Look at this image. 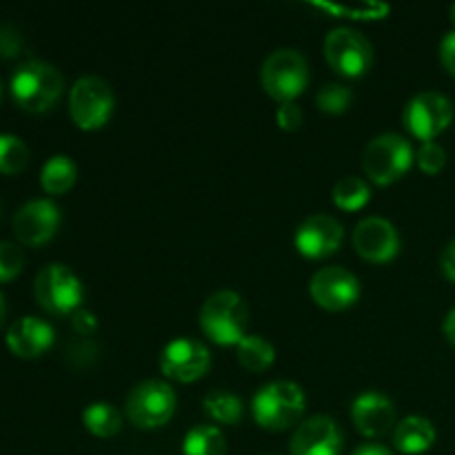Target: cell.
<instances>
[{
	"label": "cell",
	"instance_id": "obj_20",
	"mask_svg": "<svg viewBox=\"0 0 455 455\" xmlns=\"http://www.w3.org/2000/svg\"><path fill=\"white\" fill-rule=\"evenodd\" d=\"M76 178H78V169H76L74 160L69 156H52L47 163L43 164V172H40V185L47 194L60 196L65 191H69L74 187Z\"/></svg>",
	"mask_w": 455,
	"mask_h": 455
},
{
	"label": "cell",
	"instance_id": "obj_30",
	"mask_svg": "<svg viewBox=\"0 0 455 455\" xmlns=\"http://www.w3.org/2000/svg\"><path fill=\"white\" fill-rule=\"evenodd\" d=\"M96 358H98V347L93 345L89 338H83L80 342H74V345L67 349V360H69L76 369L92 367Z\"/></svg>",
	"mask_w": 455,
	"mask_h": 455
},
{
	"label": "cell",
	"instance_id": "obj_31",
	"mask_svg": "<svg viewBox=\"0 0 455 455\" xmlns=\"http://www.w3.org/2000/svg\"><path fill=\"white\" fill-rule=\"evenodd\" d=\"M22 49V34L18 27L3 22L0 25V58H16Z\"/></svg>",
	"mask_w": 455,
	"mask_h": 455
},
{
	"label": "cell",
	"instance_id": "obj_4",
	"mask_svg": "<svg viewBox=\"0 0 455 455\" xmlns=\"http://www.w3.org/2000/svg\"><path fill=\"white\" fill-rule=\"evenodd\" d=\"M262 89L274 100L293 102L309 84V65L307 58L296 49H275L267 56L260 69Z\"/></svg>",
	"mask_w": 455,
	"mask_h": 455
},
{
	"label": "cell",
	"instance_id": "obj_18",
	"mask_svg": "<svg viewBox=\"0 0 455 455\" xmlns=\"http://www.w3.org/2000/svg\"><path fill=\"white\" fill-rule=\"evenodd\" d=\"M53 327L36 315L16 320L7 331V347L18 358H38L53 345Z\"/></svg>",
	"mask_w": 455,
	"mask_h": 455
},
{
	"label": "cell",
	"instance_id": "obj_2",
	"mask_svg": "<svg viewBox=\"0 0 455 455\" xmlns=\"http://www.w3.org/2000/svg\"><path fill=\"white\" fill-rule=\"evenodd\" d=\"M307 409L305 391L289 380H275L260 387L253 395L251 411L260 427L269 431H284L296 425Z\"/></svg>",
	"mask_w": 455,
	"mask_h": 455
},
{
	"label": "cell",
	"instance_id": "obj_9",
	"mask_svg": "<svg viewBox=\"0 0 455 455\" xmlns=\"http://www.w3.org/2000/svg\"><path fill=\"white\" fill-rule=\"evenodd\" d=\"M327 62L342 76L358 78L373 65V47L367 36L351 27H336L324 38Z\"/></svg>",
	"mask_w": 455,
	"mask_h": 455
},
{
	"label": "cell",
	"instance_id": "obj_3",
	"mask_svg": "<svg viewBox=\"0 0 455 455\" xmlns=\"http://www.w3.org/2000/svg\"><path fill=\"white\" fill-rule=\"evenodd\" d=\"M249 309L235 291L212 293L200 309V327L218 345H238L247 336Z\"/></svg>",
	"mask_w": 455,
	"mask_h": 455
},
{
	"label": "cell",
	"instance_id": "obj_35",
	"mask_svg": "<svg viewBox=\"0 0 455 455\" xmlns=\"http://www.w3.org/2000/svg\"><path fill=\"white\" fill-rule=\"evenodd\" d=\"M440 265H443L444 275L455 283V240L453 243H449L447 249L443 251V260H440Z\"/></svg>",
	"mask_w": 455,
	"mask_h": 455
},
{
	"label": "cell",
	"instance_id": "obj_36",
	"mask_svg": "<svg viewBox=\"0 0 455 455\" xmlns=\"http://www.w3.org/2000/svg\"><path fill=\"white\" fill-rule=\"evenodd\" d=\"M351 455H394L389 449H385L382 444H360Z\"/></svg>",
	"mask_w": 455,
	"mask_h": 455
},
{
	"label": "cell",
	"instance_id": "obj_29",
	"mask_svg": "<svg viewBox=\"0 0 455 455\" xmlns=\"http://www.w3.org/2000/svg\"><path fill=\"white\" fill-rule=\"evenodd\" d=\"M418 167L425 173H438L443 172L444 163H447V151L438 145V142H422L420 149L416 154Z\"/></svg>",
	"mask_w": 455,
	"mask_h": 455
},
{
	"label": "cell",
	"instance_id": "obj_27",
	"mask_svg": "<svg viewBox=\"0 0 455 455\" xmlns=\"http://www.w3.org/2000/svg\"><path fill=\"white\" fill-rule=\"evenodd\" d=\"M351 100H354V93H351V89L347 84L340 83H327L315 93V105L324 114H345L349 109Z\"/></svg>",
	"mask_w": 455,
	"mask_h": 455
},
{
	"label": "cell",
	"instance_id": "obj_32",
	"mask_svg": "<svg viewBox=\"0 0 455 455\" xmlns=\"http://www.w3.org/2000/svg\"><path fill=\"white\" fill-rule=\"evenodd\" d=\"M275 120H278V127L284 132H296L302 124V109L296 102H283L275 111Z\"/></svg>",
	"mask_w": 455,
	"mask_h": 455
},
{
	"label": "cell",
	"instance_id": "obj_33",
	"mask_svg": "<svg viewBox=\"0 0 455 455\" xmlns=\"http://www.w3.org/2000/svg\"><path fill=\"white\" fill-rule=\"evenodd\" d=\"M71 327H74V331L78 333L80 338H92L93 333L98 331V320L92 311L80 307L78 311L71 314Z\"/></svg>",
	"mask_w": 455,
	"mask_h": 455
},
{
	"label": "cell",
	"instance_id": "obj_38",
	"mask_svg": "<svg viewBox=\"0 0 455 455\" xmlns=\"http://www.w3.org/2000/svg\"><path fill=\"white\" fill-rule=\"evenodd\" d=\"M4 315H7V307H4V298L3 293H0V327H3L4 323Z\"/></svg>",
	"mask_w": 455,
	"mask_h": 455
},
{
	"label": "cell",
	"instance_id": "obj_11",
	"mask_svg": "<svg viewBox=\"0 0 455 455\" xmlns=\"http://www.w3.org/2000/svg\"><path fill=\"white\" fill-rule=\"evenodd\" d=\"M212 367L209 349L194 338H176L160 354V371L176 382L200 380Z\"/></svg>",
	"mask_w": 455,
	"mask_h": 455
},
{
	"label": "cell",
	"instance_id": "obj_21",
	"mask_svg": "<svg viewBox=\"0 0 455 455\" xmlns=\"http://www.w3.org/2000/svg\"><path fill=\"white\" fill-rule=\"evenodd\" d=\"M238 360L247 371L262 373L274 364L275 349L267 338L262 336H244L238 342Z\"/></svg>",
	"mask_w": 455,
	"mask_h": 455
},
{
	"label": "cell",
	"instance_id": "obj_19",
	"mask_svg": "<svg viewBox=\"0 0 455 455\" xmlns=\"http://www.w3.org/2000/svg\"><path fill=\"white\" fill-rule=\"evenodd\" d=\"M435 443V427L422 416H409L400 420L394 429V444L398 451L407 455H420L429 451Z\"/></svg>",
	"mask_w": 455,
	"mask_h": 455
},
{
	"label": "cell",
	"instance_id": "obj_16",
	"mask_svg": "<svg viewBox=\"0 0 455 455\" xmlns=\"http://www.w3.org/2000/svg\"><path fill=\"white\" fill-rule=\"evenodd\" d=\"M354 247L364 260L389 262L400 251V235L389 220L378 216L363 218L354 229Z\"/></svg>",
	"mask_w": 455,
	"mask_h": 455
},
{
	"label": "cell",
	"instance_id": "obj_10",
	"mask_svg": "<svg viewBox=\"0 0 455 455\" xmlns=\"http://www.w3.org/2000/svg\"><path fill=\"white\" fill-rule=\"evenodd\" d=\"M404 127L420 138L422 142H431L438 133L451 124L453 105L447 96L438 92H422L413 96L404 107Z\"/></svg>",
	"mask_w": 455,
	"mask_h": 455
},
{
	"label": "cell",
	"instance_id": "obj_28",
	"mask_svg": "<svg viewBox=\"0 0 455 455\" xmlns=\"http://www.w3.org/2000/svg\"><path fill=\"white\" fill-rule=\"evenodd\" d=\"M22 267H25V256H22L20 247L3 240L0 243V283L16 278L22 271Z\"/></svg>",
	"mask_w": 455,
	"mask_h": 455
},
{
	"label": "cell",
	"instance_id": "obj_26",
	"mask_svg": "<svg viewBox=\"0 0 455 455\" xmlns=\"http://www.w3.org/2000/svg\"><path fill=\"white\" fill-rule=\"evenodd\" d=\"M29 163V147L13 133H0V173H20Z\"/></svg>",
	"mask_w": 455,
	"mask_h": 455
},
{
	"label": "cell",
	"instance_id": "obj_7",
	"mask_svg": "<svg viewBox=\"0 0 455 455\" xmlns=\"http://www.w3.org/2000/svg\"><path fill=\"white\" fill-rule=\"evenodd\" d=\"M176 404L178 398L172 385L163 380H145L132 389L124 411L132 425L140 429H158L172 420Z\"/></svg>",
	"mask_w": 455,
	"mask_h": 455
},
{
	"label": "cell",
	"instance_id": "obj_25",
	"mask_svg": "<svg viewBox=\"0 0 455 455\" xmlns=\"http://www.w3.org/2000/svg\"><path fill=\"white\" fill-rule=\"evenodd\" d=\"M333 203L345 212H358L371 198V189H369L367 180L360 176H345L333 185L331 191Z\"/></svg>",
	"mask_w": 455,
	"mask_h": 455
},
{
	"label": "cell",
	"instance_id": "obj_22",
	"mask_svg": "<svg viewBox=\"0 0 455 455\" xmlns=\"http://www.w3.org/2000/svg\"><path fill=\"white\" fill-rule=\"evenodd\" d=\"M182 455H227V440L218 427L198 425L185 435Z\"/></svg>",
	"mask_w": 455,
	"mask_h": 455
},
{
	"label": "cell",
	"instance_id": "obj_40",
	"mask_svg": "<svg viewBox=\"0 0 455 455\" xmlns=\"http://www.w3.org/2000/svg\"><path fill=\"white\" fill-rule=\"evenodd\" d=\"M0 93H3V87H0Z\"/></svg>",
	"mask_w": 455,
	"mask_h": 455
},
{
	"label": "cell",
	"instance_id": "obj_5",
	"mask_svg": "<svg viewBox=\"0 0 455 455\" xmlns=\"http://www.w3.org/2000/svg\"><path fill=\"white\" fill-rule=\"evenodd\" d=\"M411 145L400 133H380L373 138L363 154V169L376 185H391L403 178L413 164Z\"/></svg>",
	"mask_w": 455,
	"mask_h": 455
},
{
	"label": "cell",
	"instance_id": "obj_14",
	"mask_svg": "<svg viewBox=\"0 0 455 455\" xmlns=\"http://www.w3.org/2000/svg\"><path fill=\"white\" fill-rule=\"evenodd\" d=\"M342 238H345V229H342L340 220L327 213H314V216L305 218L296 229V249L305 258L318 260V258H329L340 249Z\"/></svg>",
	"mask_w": 455,
	"mask_h": 455
},
{
	"label": "cell",
	"instance_id": "obj_39",
	"mask_svg": "<svg viewBox=\"0 0 455 455\" xmlns=\"http://www.w3.org/2000/svg\"><path fill=\"white\" fill-rule=\"evenodd\" d=\"M449 13H451V20H453V25H455V3L451 4V9H449Z\"/></svg>",
	"mask_w": 455,
	"mask_h": 455
},
{
	"label": "cell",
	"instance_id": "obj_17",
	"mask_svg": "<svg viewBox=\"0 0 455 455\" xmlns=\"http://www.w3.org/2000/svg\"><path fill=\"white\" fill-rule=\"evenodd\" d=\"M351 420L367 438H382L395 429V407L380 391H364L351 404Z\"/></svg>",
	"mask_w": 455,
	"mask_h": 455
},
{
	"label": "cell",
	"instance_id": "obj_34",
	"mask_svg": "<svg viewBox=\"0 0 455 455\" xmlns=\"http://www.w3.org/2000/svg\"><path fill=\"white\" fill-rule=\"evenodd\" d=\"M440 58H443V65L447 67V71L455 76V29L449 31L443 38V44H440Z\"/></svg>",
	"mask_w": 455,
	"mask_h": 455
},
{
	"label": "cell",
	"instance_id": "obj_15",
	"mask_svg": "<svg viewBox=\"0 0 455 455\" xmlns=\"http://www.w3.org/2000/svg\"><path fill=\"white\" fill-rule=\"evenodd\" d=\"M342 435L340 427L329 416H311L296 427L291 435V455H340Z\"/></svg>",
	"mask_w": 455,
	"mask_h": 455
},
{
	"label": "cell",
	"instance_id": "obj_13",
	"mask_svg": "<svg viewBox=\"0 0 455 455\" xmlns=\"http://www.w3.org/2000/svg\"><path fill=\"white\" fill-rule=\"evenodd\" d=\"M309 293L323 309L342 311L354 305L360 296V283L345 267H323L311 275Z\"/></svg>",
	"mask_w": 455,
	"mask_h": 455
},
{
	"label": "cell",
	"instance_id": "obj_1",
	"mask_svg": "<svg viewBox=\"0 0 455 455\" xmlns=\"http://www.w3.org/2000/svg\"><path fill=\"white\" fill-rule=\"evenodd\" d=\"M65 89L62 74L44 60H27L13 71L12 96L18 105L31 114L52 109Z\"/></svg>",
	"mask_w": 455,
	"mask_h": 455
},
{
	"label": "cell",
	"instance_id": "obj_6",
	"mask_svg": "<svg viewBox=\"0 0 455 455\" xmlns=\"http://www.w3.org/2000/svg\"><path fill=\"white\" fill-rule=\"evenodd\" d=\"M34 293L38 305L53 315H67L80 309L84 289L78 275L60 262L43 267L36 275Z\"/></svg>",
	"mask_w": 455,
	"mask_h": 455
},
{
	"label": "cell",
	"instance_id": "obj_12",
	"mask_svg": "<svg viewBox=\"0 0 455 455\" xmlns=\"http://www.w3.org/2000/svg\"><path fill=\"white\" fill-rule=\"evenodd\" d=\"M13 234L22 244L38 247L52 240L60 227V209L49 198H36L13 213Z\"/></svg>",
	"mask_w": 455,
	"mask_h": 455
},
{
	"label": "cell",
	"instance_id": "obj_8",
	"mask_svg": "<svg viewBox=\"0 0 455 455\" xmlns=\"http://www.w3.org/2000/svg\"><path fill=\"white\" fill-rule=\"evenodd\" d=\"M114 92L100 76H83L74 83L69 93L71 120L80 129H100L114 114Z\"/></svg>",
	"mask_w": 455,
	"mask_h": 455
},
{
	"label": "cell",
	"instance_id": "obj_23",
	"mask_svg": "<svg viewBox=\"0 0 455 455\" xmlns=\"http://www.w3.org/2000/svg\"><path fill=\"white\" fill-rule=\"evenodd\" d=\"M83 425L98 438H111L123 429V416L109 403H93L83 411Z\"/></svg>",
	"mask_w": 455,
	"mask_h": 455
},
{
	"label": "cell",
	"instance_id": "obj_24",
	"mask_svg": "<svg viewBox=\"0 0 455 455\" xmlns=\"http://www.w3.org/2000/svg\"><path fill=\"white\" fill-rule=\"evenodd\" d=\"M203 404L204 411L216 422H222V425H238L244 411L243 400L225 389H213L212 394L204 395Z\"/></svg>",
	"mask_w": 455,
	"mask_h": 455
},
{
	"label": "cell",
	"instance_id": "obj_37",
	"mask_svg": "<svg viewBox=\"0 0 455 455\" xmlns=\"http://www.w3.org/2000/svg\"><path fill=\"white\" fill-rule=\"evenodd\" d=\"M444 336H447V340L455 347V307L449 311L447 318H444Z\"/></svg>",
	"mask_w": 455,
	"mask_h": 455
}]
</instances>
